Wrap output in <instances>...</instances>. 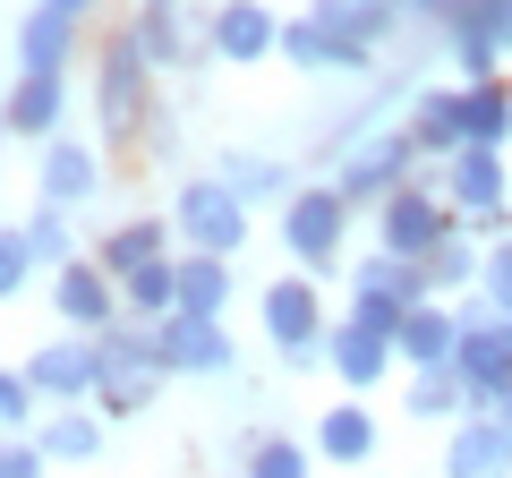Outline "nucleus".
<instances>
[{"mask_svg":"<svg viewBox=\"0 0 512 478\" xmlns=\"http://www.w3.org/2000/svg\"><path fill=\"white\" fill-rule=\"evenodd\" d=\"M154 69L163 60L146 52L137 18L103 35V52H94V129H103V146H137V129L154 111Z\"/></svg>","mask_w":512,"mask_h":478,"instance_id":"nucleus-1","label":"nucleus"},{"mask_svg":"<svg viewBox=\"0 0 512 478\" xmlns=\"http://www.w3.org/2000/svg\"><path fill=\"white\" fill-rule=\"evenodd\" d=\"M94 342H103V393H94V410H103V419H146V410L163 402V385H171L154 325L120 316V325H111V333H94Z\"/></svg>","mask_w":512,"mask_h":478,"instance_id":"nucleus-2","label":"nucleus"},{"mask_svg":"<svg viewBox=\"0 0 512 478\" xmlns=\"http://www.w3.org/2000/svg\"><path fill=\"white\" fill-rule=\"evenodd\" d=\"M256 325H265V342L282 350V368H325V342H333V308L325 291H316V274H274L265 291H256Z\"/></svg>","mask_w":512,"mask_h":478,"instance_id":"nucleus-3","label":"nucleus"},{"mask_svg":"<svg viewBox=\"0 0 512 478\" xmlns=\"http://www.w3.org/2000/svg\"><path fill=\"white\" fill-rule=\"evenodd\" d=\"M419 163L427 154H419V137H410V120L402 129H359L342 154H333V188H342L350 205H384L393 188L419 180Z\"/></svg>","mask_w":512,"mask_h":478,"instance_id":"nucleus-4","label":"nucleus"},{"mask_svg":"<svg viewBox=\"0 0 512 478\" xmlns=\"http://www.w3.org/2000/svg\"><path fill=\"white\" fill-rule=\"evenodd\" d=\"M350 214H359V205H350L333 180H308L291 205H282V248H291L299 274H333V265H342V248H350Z\"/></svg>","mask_w":512,"mask_h":478,"instance_id":"nucleus-5","label":"nucleus"},{"mask_svg":"<svg viewBox=\"0 0 512 478\" xmlns=\"http://www.w3.org/2000/svg\"><path fill=\"white\" fill-rule=\"evenodd\" d=\"M171 231L188 239V248H205V257H239L256 231L248 197H239L222 171H205V180H180V197H171Z\"/></svg>","mask_w":512,"mask_h":478,"instance_id":"nucleus-6","label":"nucleus"},{"mask_svg":"<svg viewBox=\"0 0 512 478\" xmlns=\"http://www.w3.org/2000/svg\"><path fill=\"white\" fill-rule=\"evenodd\" d=\"M453 231H461V214H453V197H444L436 180H410V188H393V197L376 205V248H384V257L419 265L427 248H444Z\"/></svg>","mask_w":512,"mask_h":478,"instance_id":"nucleus-7","label":"nucleus"},{"mask_svg":"<svg viewBox=\"0 0 512 478\" xmlns=\"http://www.w3.org/2000/svg\"><path fill=\"white\" fill-rule=\"evenodd\" d=\"M436 188L453 197V214L470 222V231H512V171H504V154L495 146H470V154H453V163H436Z\"/></svg>","mask_w":512,"mask_h":478,"instance_id":"nucleus-8","label":"nucleus"},{"mask_svg":"<svg viewBox=\"0 0 512 478\" xmlns=\"http://www.w3.org/2000/svg\"><path fill=\"white\" fill-rule=\"evenodd\" d=\"M453 376L470 385V402L487 410L495 393L512 385V316H495L487 299H461V350H453Z\"/></svg>","mask_w":512,"mask_h":478,"instance_id":"nucleus-9","label":"nucleus"},{"mask_svg":"<svg viewBox=\"0 0 512 478\" xmlns=\"http://www.w3.org/2000/svg\"><path fill=\"white\" fill-rule=\"evenodd\" d=\"M282 26L291 18H274V0H214L205 9V60L214 69H256V60L282 52Z\"/></svg>","mask_w":512,"mask_h":478,"instance_id":"nucleus-10","label":"nucleus"},{"mask_svg":"<svg viewBox=\"0 0 512 478\" xmlns=\"http://www.w3.org/2000/svg\"><path fill=\"white\" fill-rule=\"evenodd\" d=\"M52 316H60L69 333H111V325L128 316V308H120V274H111L103 257H69V265L52 274Z\"/></svg>","mask_w":512,"mask_h":478,"instance_id":"nucleus-11","label":"nucleus"},{"mask_svg":"<svg viewBox=\"0 0 512 478\" xmlns=\"http://www.w3.org/2000/svg\"><path fill=\"white\" fill-rule=\"evenodd\" d=\"M26 385L43 393V402H94L103 393V342L94 333H60V342H43L35 359H26Z\"/></svg>","mask_w":512,"mask_h":478,"instance_id":"nucleus-12","label":"nucleus"},{"mask_svg":"<svg viewBox=\"0 0 512 478\" xmlns=\"http://www.w3.org/2000/svg\"><path fill=\"white\" fill-rule=\"evenodd\" d=\"M60 129H69V69H18V86L0 94V137L52 146Z\"/></svg>","mask_w":512,"mask_h":478,"instance_id":"nucleus-13","label":"nucleus"},{"mask_svg":"<svg viewBox=\"0 0 512 478\" xmlns=\"http://www.w3.org/2000/svg\"><path fill=\"white\" fill-rule=\"evenodd\" d=\"M154 342H163V368L171 376H231L239 368V342H231L222 316H163Z\"/></svg>","mask_w":512,"mask_h":478,"instance_id":"nucleus-14","label":"nucleus"},{"mask_svg":"<svg viewBox=\"0 0 512 478\" xmlns=\"http://www.w3.org/2000/svg\"><path fill=\"white\" fill-rule=\"evenodd\" d=\"M282 60H291L299 77H342V86H359V77H376V52H359V43H342L325 18H308L299 9L291 26H282Z\"/></svg>","mask_w":512,"mask_h":478,"instance_id":"nucleus-15","label":"nucleus"},{"mask_svg":"<svg viewBox=\"0 0 512 478\" xmlns=\"http://www.w3.org/2000/svg\"><path fill=\"white\" fill-rule=\"evenodd\" d=\"M402 120H410V137H419L427 163H453V154H470V86H461V77H453V86H419Z\"/></svg>","mask_w":512,"mask_h":478,"instance_id":"nucleus-16","label":"nucleus"},{"mask_svg":"<svg viewBox=\"0 0 512 478\" xmlns=\"http://www.w3.org/2000/svg\"><path fill=\"white\" fill-rule=\"evenodd\" d=\"M444 478H512V427L495 410L453 419L444 427Z\"/></svg>","mask_w":512,"mask_h":478,"instance_id":"nucleus-17","label":"nucleus"},{"mask_svg":"<svg viewBox=\"0 0 512 478\" xmlns=\"http://www.w3.org/2000/svg\"><path fill=\"white\" fill-rule=\"evenodd\" d=\"M35 188H43V205H69V214H77V205L103 188V146L60 129L52 146H43V163H35Z\"/></svg>","mask_w":512,"mask_h":478,"instance_id":"nucleus-18","label":"nucleus"},{"mask_svg":"<svg viewBox=\"0 0 512 478\" xmlns=\"http://www.w3.org/2000/svg\"><path fill=\"white\" fill-rule=\"evenodd\" d=\"M325 368L342 376V393H376L384 376L402 368V350L384 342V333H367V325H350V316H342V325H333V342H325Z\"/></svg>","mask_w":512,"mask_h":478,"instance_id":"nucleus-19","label":"nucleus"},{"mask_svg":"<svg viewBox=\"0 0 512 478\" xmlns=\"http://www.w3.org/2000/svg\"><path fill=\"white\" fill-rule=\"evenodd\" d=\"M376 444H384V427H376V410H367V393H342L333 410H316V453H325V461L367 470V461H376Z\"/></svg>","mask_w":512,"mask_h":478,"instance_id":"nucleus-20","label":"nucleus"},{"mask_svg":"<svg viewBox=\"0 0 512 478\" xmlns=\"http://www.w3.org/2000/svg\"><path fill=\"white\" fill-rule=\"evenodd\" d=\"M402 368H453L461 350V299H419V308L402 316Z\"/></svg>","mask_w":512,"mask_h":478,"instance_id":"nucleus-21","label":"nucleus"},{"mask_svg":"<svg viewBox=\"0 0 512 478\" xmlns=\"http://www.w3.org/2000/svg\"><path fill=\"white\" fill-rule=\"evenodd\" d=\"M308 18H325L342 43H359V52H384V43L410 26L402 0H308Z\"/></svg>","mask_w":512,"mask_h":478,"instance_id":"nucleus-22","label":"nucleus"},{"mask_svg":"<svg viewBox=\"0 0 512 478\" xmlns=\"http://www.w3.org/2000/svg\"><path fill=\"white\" fill-rule=\"evenodd\" d=\"M171 239H180V231H171V214H128V222H111V231H103V248H94V257H103L111 274L128 282L137 265L171 257Z\"/></svg>","mask_w":512,"mask_h":478,"instance_id":"nucleus-23","label":"nucleus"},{"mask_svg":"<svg viewBox=\"0 0 512 478\" xmlns=\"http://www.w3.org/2000/svg\"><path fill=\"white\" fill-rule=\"evenodd\" d=\"M77 26H86V18L35 0V9L18 18V69H69V60H77Z\"/></svg>","mask_w":512,"mask_h":478,"instance_id":"nucleus-24","label":"nucleus"},{"mask_svg":"<svg viewBox=\"0 0 512 478\" xmlns=\"http://www.w3.org/2000/svg\"><path fill=\"white\" fill-rule=\"evenodd\" d=\"M35 444H43V461H94L103 453V410H86V402H60V410H43L35 419Z\"/></svg>","mask_w":512,"mask_h":478,"instance_id":"nucleus-25","label":"nucleus"},{"mask_svg":"<svg viewBox=\"0 0 512 478\" xmlns=\"http://www.w3.org/2000/svg\"><path fill=\"white\" fill-rule=\"evenodd\" d=\"M478 257H487V231H470V222H461L453 239H444V248H427V291L436 299H470L478 291Z\"/></svg>","mask_w":512,"mask_h":478,"instance_id":"nucleus-26","label":"nucleus"},{"mask_svg":"<svg viewBox=\"0 0 512 478\" xmlns=\"http://www.w3.org/2000/svg\"><path fill=\"white\" fill-rule=\"evenodd\" d=\"M231 291H239L231 257H205V248H188V257H180V316H222V308H231Z\"/></svg>","mask_w":512,"mask_h":478,"instance_id":"nucleus-27","label":"nucleus"},{"mask_svg":"<svg viewBox=\"0 0 512 478\" xmlns=\"http://www.w3.org/2000/svg\"><path fill=\"white\" fill-rule=\"evenodd\" d=\"M120 308L137 316V325H163V316H180V257L137 265V274L120 282Z\"/></svg>","mask_w":512,"mask_h":478,"instance_id":"nucleus-28","label":"nucleus"},{"mask_svg":"<svg viewBox=\"0 0 512 478\" xmlns=\"http://www.w3.org/2000/svg\"><path fill=\"white\" fill-rule=\"evenodd\" d=\"M214 171H222V180H231L248 205H265V197H274V205H291V197H299V171L282 163V154H222Z\"/></svg>","mask_w":512,"mask_h":478,"instance_id":"nucleus-29","label":"nucleus"},{"mask_svg":"<svg viewBox=\"0 0 512 478\" xmlns=\"http://www.w3.org/2000/svg\"><path fill=\"white\" fill-rule=\"evenodd\" d=\"M239 478H316V453L299 436H274V427H256L239 444Z\"/></svg>","mask_w":512,"mask_h":478,"instance_id":"nucleus-30","label":"nucleus"},{"mask_svg":"<svg viewBox=\"0 0 512 478\" xmlns=\"http://www.w3.org/2000/svg\"><path fill=\"white\" fill-rule=\"evenodd\" d=\"M470 385H461L453 368H410V419H427V427H453V419H470Z\"/></svg>","mask_w":512,"mask_h":478,"instance_id":"nucleus-31","label":"nucleus"},{"mask_svg":"<svg viewBox=\"0 0 512 478\" xmlns=\"http://www.w3.org/2000/svg\"><path fill=\"white\" fill-rule=\"evenodd\" d=\"M470 146H512V77H487V86H470Z\"/></svg>","mask_w":512,"mask_h":478,"instance_id":"nucleus-32","label":"nucleus"},{"mask_svg":"<svg viewBox=\"0 0 512 478\" xmlns=\"http://www.w3.org/2000/svg\"><path fill=\"white\" fill-rule=\"evenodd\" d=\"M342 316H350V325H367V333H384V342H402L410 299H402V291H376V282H350V291H342Z\"/></svg>","mask_w":512,"mask_h":478,"instance_id":"nucleus-33","label":"nucleus"},{"mask_svg":"<svg viewBox=\"0 0 512 478\" xmlns=\"http://www.w3.org/2000/svg\"><path fill=\"white\" fill-rule=\"evenodd\" d=\"M18 231H26V248H35V265H43V274H60V265L77 257V231H69V205H35V214H26Z\"/></svg>","mask_w":512,"mask_h":478,"instance_id":"nucleus-34","label":"nucleus"},{"mask_svg":"<svg viewBox=\"0 0 512 478\" xmlns=\"http://www.w3.org/2000/svg\"><path fill=\"white\" fill-rule=\"evenodd\" d=\"M43 410H52V402L26 385V368H0V436H35Z\"/></svg>","mask_w":512,"mask_h":478,"instance_id":"nucleus-35","label":"nucleus"},{"mask_svg":"<svg viewBox=\"0 0 512 478\" xmlns=\"http://www.w3.org/2000/svg\"><path fill=\"white\" fill-rule=\"evenodd\" d=\"M478 299H487L495 316H512V231L487 239V257H478Z\"/></svg>","mask_w":512,"mask_h":478,"instance_id":"nucleus-36","label":"nucleus"},{"mask_svg":"<svg viewBox=\"0 0 512 478\" xmlns=\"http://www.w3.org/2000/svg\"><path fill=\"white\" fill-rule=\"evenodd\" d=\"M26 274H43V265H35V248H26V231H18V222H0V299H18V291H26Z\"/></svg>","mask_w":512,"mask_h":478,"instance_id":"nucleus-37","label":"nucleus"},{"mask_svg":"<svg viewBox=\"0 0 512 478\" xmlns=\"http://www.w3.org/2000/svg\"><path fill=\"white\" fill-rule=\"evenodd\" d=\"M52 461H43L35 436H0V478H43Z\"/></svg>","mask_w":512,"mask_h":478,"instance_id":"nucleus-38","label":"nucleus"},{"mask_svg":"<svg viewBox=\"0 0 512 478\" xmlns=\"http://www.w3.org/2000/svg\"><path fill=\"white\" fill-rule=\"evenodd\" d=\"M470 18L487 26V43H495V52H504V60H512V0H478Z\"/></svg>","mask_w":512,"mask_h":478,"instance_id":"nucleus-39","label":"nucleus"},{"mask_svg":"<svg viewBox=\"0 0 512 478\" xmlns=\"http://www.w3.org/2000/svg\"><path fill=\"white\" fill-rule=\"evenodd\" d=\"M402 9H410V18H419V26H436V35H444V26H453V18H470L478 0H402Z\"/></svg>","mask_w":512,"mask_h":478,"instance_id":"nucleus-40","label":"nucleus"},{"mask_svg":"<svg viewBox=\"0 0 512 478\" xmlns=\"http://www.w3.org/2000/svg\"><path fill=\"white\" fill-rule=\"evenodd\" d=\"M43 9H69V18H94V0H43Z\"/></svg>","mask_w":512,"mask_h":478,"instance_id":"nucleus-41","label":"nucleus"},{"mask_svg":"<svg viewBox=\"0 0 512 478\" xmlns=\"http://www.w3.org/2000/svg\"><path fill=\"white\" fill-rule=\"evenodd\" d=\"M487 410H495V419H504V427H512V385H504V393H495V402H487Z\"/></svg>","mask_w":512,"mask_h":478,"instance_id":"nucleus-42","label":"nucleus"}]
</instances>
